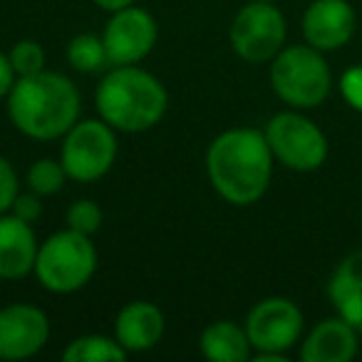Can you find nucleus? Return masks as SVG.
Here are the masks:
<instances>
[{
	"mask_svg": "<svg viewBox=\"0 0 362 362\" xmlns=\"http://www.w3.org/2000/svg\"><path fill=\"white\" fill-rule=\"evenodd\" d=\"M211 187L236 206L256 204L273 174V151L256 129H228L211 141L206 154Z\"/></svg>",
	"mask_w": 362,
	"mask_h": 362,
	"instance_id": "f257e3e1",
	"label": "nucleus"
},
{
	"mask_svg": "<svg viewBox=\"0 0 362 362\" xmlns=\"http://www.w3.org/2000/svg\"><path fill=\"white\" fill-rule=\"evenodd\" d=\"M8 112L18 129L33 139H57L77 124L80 95L60 72L40 70L18 77L8 95Z\"/></svg>",
	"mask_w": 362,
	"mask_h": 362,
	"instance_id": "f03ea898",
	"label": "nucleus"
},
{
	"mask_svg": "<svg viewBox=\"0 0 362 362\" xmlns=\"http://www.w3.org/2000/svg\"><path fill=\"white\" fill-rule=\"evenodd\" d=\"M166 90L154 75L134 65H117L97 90L100 117L119 132H146L166 112Z\"/></svg>",
	"mask_w": 362,
	"mask_h": 362,
	"instance_id": "7ed1b4c3",
	"label": "nucleus"
},
{
	"mask_svg": "<svg viewBox=\"0 0 362 362\" xmlns=\"http://www.w3.org/2000/svg\"><path fill=\"white\" fill-rule=\"evenodd\" d=\"M97 271V251L90 236L80 231L52 233L37 248L35 273L52 293H75L90 283Z\"/></svg>",
	"mask_w": 362,
	"mask_h": 362,
	"instance_id": "20e7f679",
	"label": "nucleus"
},
{
	"mask_svg": "<svg viewBox=\"0 0 362 362\" xmlns=\"http://www.w3.org/2000/svg\"><path fill=\"white\" fill-rule=\"evenodd\" d=\"M271 85L283 102L310 110L320 105L330 92V70L313 45H296L276 55L271 67Z\"/></svg>",
	"mask_w": 362,
	"mask_h": 362,
	"instance_id": "39448f33",
	"label": "nucleus"
},
{
	"mask_svg": "<svg viewBox=\"0 0 362 362\" xmlns=\"http://www.w3.org/2000/svg\"><path fill=\"white\" fill-rule=\"evenodd\" d=\"M117 159L115 129L105 119H87L75 124L62 144V166L75 181H97L112 169Z\"/></svg>",
	"mask_w": 362,
	"mask_h": 362,
	"instance_id": "423d86ee",
	"label": "nucleus"
},
{
	"mask_svg": "<svg viewBox=\"0 0 362 362\" xmlns=\"http://www.w3.org/2000/svg\"><path fill=\"white\" fill-rule=\"evenodd\" d=\"M263 134H266L273 156L288 169L315 171L327 156V141L322 132L296 112L276 115L268 122Z\"/></svg>",
	"mask_w": 362,
	"mask_h": 362,
	"instance_id": "0eeeda50",
	"label": "nucleus"
},
{
	"mask_svg": "<svg viewBox=\"0 0 362 362\" xmlns=\"http://www.w3.org/2000/svg\"><path fill=\"white\" fill-rule=\"evenodd\" d=\"M286 40V21L271 3L253 0L243 6L231 25V47L246 62H266L276 57Z\"/></svg>",
	"mask_w": 362,
	"mask_h": 362,
	"instance_id": "6e6552de",
	"label": "nucleus"
},
{
	"mask_svg": "<svg viewBox=\"0 0 362 362\" xmlns=\"http://www.w3.org/2000/svg\"><path fill=\"white\" fill-rule=\"evenodd\" d=\"M246 332L251 347H256L258 352L283 355L300 337L303 315L288 298H266L248 313Z\"/></svg>",
	"mask_w": 362,
	"mask_h": 362,
	"instance_id": "1a4fd4ad",
	"label": "nucleus"
},
{
	"mask_svg": "<svg viewBox=\"0 0 362 362\" xmlns=\"http://www.w3.org/2000/svg\"><path fill=\"white\" fill-rule=\"evenodd\" d=\"M156 35L159 28L151 13L129 6L112 16L102 40L112 65H134L151 52V47L156 45Z\"/></svg>",
	"mask_w": 362,
	"mask_h": 362,
	"instance_id": "9d476101",
	"label": "nucleus"
},
{
	"mask_svg": "<svg viewBox=\"0 0 362 362\" xmlns=\"http://www.w3.org/2000/svg\"><path fill=\"white\" fill-rule=\"evenodd\" d=\"M50 335L47 315L35 305L16 303L0 310V360H25L40 352Z\"/></svg>",
	"mask_w": 362,
	"mask_h": 362,
	"instance_id": "9b49d317",
	"label": "nucleus"
},
{
	"mask_svg": "<svg viewBox=\"0 0 362 362\" xmlns=\"http://www.w3.org/2000/svg\"><path fill=\"white\" fill-rule=\"evenodd\" d=\"M303 33L315 50H337L355 33V13L347 0H315L303 18Z\"/></svg>",
	"mask_w": 362,
	"mask_h": 362,
	"instance_id": "f8f14e48",
	"label": "nucleus"
},
{
	"mask_svg": "<svg viewBox=\"0 0 362 362\" xmlns=\"http://www.w3.org/2000/svg\"><path fill=\"white\" fill-rule=\"evenodd\" d=\"M37 241L33 226L23 218L0 214V278L16 281L35 271Z\"/></svg>",
	"mask_w": 362,
	"mask_h": 362,
	"instance_id": "ddd939ff",
	"label": "nucleus"
},
{
	"mask_svg": "<svg viewBox=\"0 0 362 362\" xmlns=\"http://www.w3.org/2000/svg\"><path fill=\"white\" fill-rule=\"evenodd\" d=\"M161 332H164V315L159 308L144 300L124 305L115 322V337L127 352L151 350L161 340Z\"/></svg>",
	"mask_w": 362,
	"mask_h": 362,
	"instance_id": "4468645a",
	"label": "nucleus"
},
{
	"mask_svg": "<svg viewBox=\"0 0 362 362\" xmlns=\"http://www.w3.org/2000/svg\"><path fill=\"white\" fill-rule=\"evenodd\" d=\"M357 352L355 327L345 317H332L315 325L300 350L303 362H350Z\"/></svg>",
	"mask_w": 362,
	"mask_h": 362,
	"instance_id": "2eb2a0df",
	"label": "nucleus"
},
{
	"mask_svg": "<svg viewBox=\"0 0 362 362\" xmlns=\"http://www.w3.org/2000/svg\"><path fill=\"white\" fill-rule=\"evenodd\" d=\"M330 298L340 315L362 332V253L340 263L330 281Z\"/></svg>",
	"mask_w": 362,
	"mask_h": 362,
	"instance_id": "dca6fc26",
	"label": "nucleus"
},
{
	"mask_svg": "<svg viewBox=\"0 0 362 362\" xmlns=\"http://www.w3.org/2000/svg\"><path fill=\"white\" fill-rule=\"evenodd\" d=\"M202 352L211 362H246L251 357V340L236 322L218 320L204 330Z\"/></svg>",
	"mask_w": 362,
	"mask_h": 362,
	"instance_id": "f3484780",
	"label": "nucleus"
},
{
	"mask_svg": "<svg viewBox=\"0 0 362 362\" xmlns=\"http://www.w3.org/2000/svg\"><path fill=\"white\" fill-rule=\"evenodd\" d=\"M65 362H122L127 357V350L117 342V337L105 335H85L77 337L67 345Z\"/></svg>",
	"mask_w": 362,
	"mask_h": 362,
	"instance_id": "a211bd4d",
	"label": "nucleus"
},
{
	"mask_svg": "<svg viewBox=\"0 0 362 362\" xmlns=\"http://www.w3.org/2000/svg\"><path fill=\"white\" fill-rule=\"evenodd\" d=\"M67 60L80 72H100L107 65H112L110 55H107L105 40L97 35H90V33H82V35L72 37V42L67 45Z\"/></svg>",
	"mask_w": 362,
	"mask_h": 362,
	"instance_id": "6ab92c4d",
	"label": "nucleus"
},
{
	"mask_svg": "<svg viewBox=\"0 0 362 362\" xmlns=\"http://www.w3.org/2000/svg\"><path fill=\"white\" fill-rule=\"evenodd\" d=\"M65 179H67V171H65V166H62V161L57 164V161H52V159L35 161V164L30 166V171H28V184H30V189L37 197L57 194L62 189V184H65Z\"/></svg>",
	"mask_w": 362,
	"mask_h": 362,
	"instance_id": "aec40b11",
	"label": "nucleus"
},
{
	"mask_svg": "<svg viewBox=\"0 0 362 362\" xmlns=\"http://www.w3.org/2000/svg\"><path fill=\"white\" fill-rule=\"evenodd\" d=\"M8 57H11V65L18 77H28L45 70V52L35 40H21L18 45H13Z\"/></svg>",
	"mask_w": 362,
	"mask_h": 362,
	"instance_id": "412c9836",
	"label": "nucleus"
},
{
	"mask_svg": "<svg viewBox=\"0 0 362 362\" xmlns=\"http://www.w3.org/2000/svg\"><path fill=\"white\" fill-rule=\"evenodd\" d=\"M67 226L72 231H80L85 236H92L95 231H100L102 226V211L95 202L90 199H82V202L72 204L70 211H67Z\"/></svg>",
	"mask_w": 362,
	"mask_h": 362,
	"instance_id": "4be33fe9",
	"label": "nucleus"
},
{
	"mask_svg": "<svg viewBox=\"0 0 362 362\" xmlns=\"http://www.w3.org/2000/svg\"><path fill=\"white\" fill-rule=\"evenodd\" d=\"M18 199V174L11 166V161L0 156V214L13 209Z\"/></svg>",
	"mask_w": 362,
	"mask_h": 362,
	"instance_id": "5701e85b",
	"label": "nucleus"
},
{
	"mask_svg": "<svg viewBox=\"0 0 362 362\" xmlns=\"http://www.w3.org/2000/svg\"><path fill=\"white\" fill-rule=\"evenodd\" d=\"M342 95H345V100L350 102L355 110L362 112V67H352V70H347L345 75H342Z\"/></svg>",
	"mask_w": 362,
	"mask_h": 362,
	"instance_id": "b1692460",
	"label": "nucleus"
},
{
	"mask_svg": "<svg viewBox=\"0 0 362 362\" xmlns=\"http://www.w3.org/2000/svg\"><path fill=\"white\" fill-rule=\"evenodd\" d=\"M13 214H16L18 218H23V221L30 223L42 214V206H40V202H37V197H18L16 204H13Z\"/></svg>",
	"mask_w": 362,
	"mask_h": 362,
	"instance_id": "393cba45",
	"label": "nucleus"
},
{
	"mask_svg": "<svg viewBox=\"0 0 362 362\" xmlns=\"http://www.w3.org/2000/svg\"><path fill=\"white\" fill-rule=\"evenodd\" d=\"M13 85H16V70L11 65V57L0 52V97L11 95Z\"/></svg>",
	"mask_w": 362,
	"mask_h": 362,
	"instance_id": "a878e982",
	"label": "nucleus"
},
{
	"mask_svg": "<svg viewBox=\"0 0 362 362\" xmlns=\"http://www.w3.org/2000/svg\"><path fill=\"white\" fill-rule=\"evenodd\" d=\"M95 3L102 8V11H110V13H117V11H122V8L134 6V0H95Z\"/></svg>",
	"mask_w": 362,
	"mask_h": 362,
	"instance_id": "bb28decb",
	"label": "nucleus"
},
{
	"mask_svg": "<svg viewBox=\"0 0 362 362\" xmlns=\"http://www.w3.org/2000/svg\"><path fill=\"white\" fill-rule=\"evenodd\" d=\"M261 3H271V0H261Z\"/></svg>",
	"mask_w": 362,
	"mask_h": 362,
	"instance_id": "cd10ccee",
	"label": "nucleus"
}]
</instances>
